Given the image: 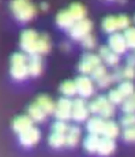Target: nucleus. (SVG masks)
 Returning <instances> with one entry per match:
<instances>
[{
    "label": "nucleus",
    "instance_id": "nucleus-24",
    "mask_svg": "<svg viewBox=\"0 0 135 157\" xmlns=\"http://www.w3.org/2000/svg\"><path fill=\"white\" fill-rule=\"evenodd\" d=\"M68 10H69L70 14L73 16L74 20H75L76 22L80 21L83 19H86V8H85L81 3L76 2V3H73V5H70Z\"/></svg>",
    "mask_w": 135,
    "mask_h": 157
},
{
    "label": "nucleus",
    "instance_id": "nucleus-15",
    "mask_svg": "<svg viewBox=\"0 0 135 157\" xmlns=\"http://www.w3.org/2000/svg\"><path fill=\"white\" fill-rule=\"evenodd\" d=\"M115 149V142L114 140L108 139V137H101L99 141L98 149L97 153L101 156H109Z\"/></svg>",
    "mask_w": 135,
    "mask_h": 157
},
{
    "label": "nucleus",
    "instance_id": "nucleus-1",
    "mask_svg": "<svg viewBox=\"0 0 135 157\" xmlns=\"http://www.w3.org/2000/svg\"><path fill=\"white\" fill-rule=\"evenodd\" d=\"M26 60L28 56L23 53H14L11 57V67L10 74L13 79L18 81L24 80L29 76L28 71V66H26Z\"/></svg>",
    "mask_w": 135,
    "mask_h": 157
},
{
    "label": "nucleus",
    "instance_id": "nucleus-11",
    "mask_svg": "<svg viewBox=\"0 0 135 157\" xmlns=\"http://www.w3.org/2000/svg\"><path fill=\"white\" fill-rule=\"evenodd\" d=\"M31 128H33V121L30 119L29 115H20L14 119L12 122L13 131L18 134L23 133Z\"/></svg>",
    "mask_w": 135,
    "mask_h": 157
},
{
    "label": "nucleus",
    "instance_id": "nucleus-9",
    "mask_svg": "<svg viewBox=\"0 0 135 157\" xmlns=\"http://www.w3.org/2000/svg\"><path fill=\"white\" fill-rule=\"evenodd\" d=\"M41 139V133H40L39 128H31L28 131L23 132V133L19 134V141H20L21 145L25 147H31L37 144Z\"/></svg>",
    "mask_w": 135,
    "mask_h": 157
},
{
    "label": "nucleus",
    "instance_id": "nucleus-7",
    "mask_svg": "<svg viewBox=\"0 0 135 157\" xmlns=\"http://www.w3.org/2000/svg\"><path fill=\"white\" fill-rule=\"evenodd\" d=\"M89 109L83 98H77L73 101V109H71V119L76 122H83L88 119Z\"/></svg>",
    "mask_w": 135,
    "mask_h": 157
},
{
    "label": "nucleus",
    "instance_id": "nucleus-8",
    "mask_svg": "<svg viewBox=\"0 0 135 157\" xmlns=\"http://www.w3.org/2000/svg\"><path fill=\"white\" fill-rule=\"evenodd\" d=\"M76 84V89H77V94L81 96V98H88L92 96L94 92V82L89 77L87 76H79L75 80Z\"/></svg>",
    "mask_w": 135,
    "mask_h": 157
},
{
    "label": "nucleus",
    "instance_id": "nucleus-6",
    "mask_svg": "<svg viewBox=\"0 0 135 157\" xmlns=\"http://www.w3.org/2000/svg\"><path fill=\"white\" fill-rule=\"evenodd\" d=\"M71 109H73V100L69 98L63 97L55 105V117L58 121H68L71 119Z\"/></svg>",
    "mask_w": 135,
    "mask_h": 157
},
{
    "label": "nucleus",
    "instance_id": "nucleus-29",
    "mask_svg": "<svg viewBox=\"0 0 135 157\" xmlns=\"http://www.w3.org/2000/svg\"><path fill=\"white\" fill-rule=\"evenodd\" d=\"M123 36H124L126 46L135 50V28L130 26L129 29H126L123 33Z\"/></svg>",
    "mask_w": 135,
    "mask_h": 157
},
{
    "label": "nucleus",
    "instance_id": "nucleus-5",
    "mask_svg": "<svg viewBox=\"0 0 135 157\" xmlns=\"http://www.w3.org/2000/svg\"><path fill=\"white\" fill-rule=\"evenodd\" d=\"M91 29H92V23L90 20L83 19L80 21L75 22V24L68 30V33H69V36L71 39L81 41L83 37L90 34Z\"/></svg>",
    "mask_w": 135,
    "mask_h": 157
},
{
    "label": "nucleus",
    "instance_id": "nucleus-34",
    "mask_svg": "<svg viewBox=\"0 0 135 157\" xmlns=\"http://www.w3.org/2000/svg\"><path fill=\"white\" fill-rule=\"evenodd\" d=\"M121 125L124 128L135 126V113H129L121 118Z\"/></svg>",
    "mask_w": 135,
    "mask_h": 157
},
{
    "label": "nucleus",
    "instance_id": "nucleus-38",
    "mask_svg": "<svg viewBox=\"0 0 135 157\" xmlns=\"http://www.w3.org/2000/svg\"><path fill=\"white\" fill-rule=\"evenodd\" d=\"M131 20L130 18L125 14H120L118 16V24H119V30H126L130 28Z\"/></svg>",
    "mask_w": 135,
    "mask_h": 157
},
{
    "label": "nucleus",
    "instance_id": "nucleus-20",
    "mask_svg": "<svg viewBox=\"0 0 135 157\" xmlns=\"http://www.w3.org/2000/svg\"><path fill=\"white\" fill-rule=\"evenodd\" d=\"M106 103H109L108 98L104 97V96H99V97H97L96 99L92 100L88 105L89 112L94 113V114H99V113L101 112L102 109L106 107Z\"/></svg>",
    "mask_w": 135,
    "mask_h": 157
},
{
    "label": "nucleus",
    "instance_id": "nucleus-22",
    "mask_svg": "<svg viewBox=\"0 0 135 157\" xmlns=\"http://www.w3.org/2000/svg\"><path fill=\"white\" fill-rule=\"evenodd\" d=\"M120 133V128L115 122L113 121H106L103 126V131H102V135L103 137H108V139L114 140Z\"/></svg>",
    "mask_w": 135,
    "mask_h": 157
},
{
    "label": "nucleus",
    "instance_id": "nucleus-4",
    "mask_svg": "<svg viewBox=\"0 0 135 157\" xmlns=\"http://www.w3.org/2000/svg\"><path fill=\"white\" fill-rule=\"evenodd\" d=\"M99 65H101L100 56L94 53H87L83 56L81 60L78 64V69L81 74H83V76H87V75H90L92 71Z\"/></svg>",
    "mask_w": 135,
    "mask_h": 157
},
{
    "label": "nucleus",
    "instance_id": "nucleus-42",
    "mask_svg": "<svg viewBox=\"0 0 135 157\" xmlns=\"http://www.w3.org/2000/svg\"><path fill=\"white\" fill-rule=\"evenodd\" d=\"M41 9H42V10H47V9H48V3L42 2L41 3Z\"/></svg>",
    "mask_w": 135,
    "mask_h": 157
},
{
    "label": "nucleus",
    "instance_id": "nucleus-16",
    "mask_svg": "<svg viewBox=\"0 0 135 157\" xmlns=\"http://www.w3.org/2000/svg\"><path fill=\"white\" fill-rule=\"evenodd\" d=\"M100 58L109 66H117L119 64V55L109 48V46H102L100 48Z\"/></svg>",
    "mask_w": 135,
    "mask_h": 157
},
{
    "label": "nucleus",
    "instance_id": "nucleus-10",
    "mask_svg": "<svg viewBox=\"0 0 135 157\" xmlns=\"http://www.w3.org/2000/svg\"><path fill=\"white\" fill-rule=\"evenodd\" d=\"M109 48L111 51H113L114 53H117L118 55L123 54L126 51L127 46L125 43V40L123 34L121 33H113L110 35L109 37Z\"/></svg>",
    "mask_w": 135,
    "mask_h": 157
},
{
    "label": "nucleus",
    "instance_id": "nucleus-14",
    "mask_svg": "<svg viewBox=\"0 0 135 157\" xmlns=\"http://www.w3.org/2000/svg\"><path fill=\"white\" fill-rule=\"evenodd\" d=\"M26 66H28V71L29 75L33 77L39 76L42 73V59L40 55H31L28 56L26 60Z\"/></svg>",
    "mask_w": 135,
    "mask_h": 157
},
{
    "label": "nucleus",
    "instance_id": "nucleus-44",
    "mask_svg": "<svg viewBox=\"0 0 135 157\" xmlns=\"http://www.w3.org/2000/svg\"><path fill=\"white\" fill-rule=\"evenodd\" d=\"M134 56H135V53H134Z\"/></svg>",
    "mask_w": 135,
    "mask_h": 157
},
{
    "label": "nucleus",
    "instance_id": "nucleus-40",
    "mask_svg": "<svg viewBox=\"0 0 135 157\" xmlns=\"http://www.w3.org/2000/svg\"><path fill=\"white\" fill-rule=\"evenodd\" d=\"M113 81H114V80H113V77H112V75L106 74L103 78H101L99 81H97V84H98V86L100 87V88H106V87H109L110 85L113 82Z\"/></svg>",
    "mask_w": 135,
    "mask_h": 157
},
{
    "label": "nucleus",
    "instance_id": "nucleus-18",
    "mask_svg": "<svg viewBox=\"0 0 135 157\" xmlns=\"http://www.w3.org/2000/svg\"><path fill=\"white\" fill-rule=\"evenodd\" d=\"M28 115L33 122H43L46 119V113L37 105V102H33L28 108Z\"/></svg>",
    "mask_w": 135,
    "mask_h": 157
},
{
    "label": "nucleus",
    "instance_id": "nucleus-39",
    "mask_svg": "<svg viewBox=\"0 0 135 157\" xmlns=\"http://www.w3.org/2000/svg\"><path fill=\"white\" fill-rule=\"evenodd\" d=\"M121 74H122V79H126L130 81V79L135 78V68L126 65L124 68L121 69Z\"/></svg>",
    "mask_w": 135,
    "mask_h": 157
},
{
    "label": "nucleus",
    "instance_id": "nucleus-32",
    "mask_svg": "<svg viewBox=\"0 0 135 157\" xmlns=\"http://www.w3.org/2000/svg\"><path fill=\"white\" fill-rule=\"evenodd\" d=\"M122 111L125 114L135 112V103H134V99H133V96L131 98L124 99V101L122 102Z\"/></svg>",
    "mask_w": 135,
    "mask_h": 157
},
{
    "label": "nucleus",
    "instance_id": "nucleus-43",
    "mask_svg": "<svg viewBox=\"0 0 135 157\" xmlns=\"http://www.w3.org/2000/svg\"><path fill=\"white\" fill-rule=\"evenodd\" d=\"M133 99H134V103H135V94H133Z\"/></svg>",
    "mask_w": 135,
    "mask_h": 157
},
{
    "label": "nucleus",
    "instance_id": "nucleus-2",
    "mask_svg": "<svg viewBox=\"0 0 135 157\" xmlns=\"http://www.w3.org/2000/svg\"><path fill=\"white\" fill-rule=\"evenodd\" d=\"M11 11L17 20L21 22H28L31 19L34 18L37 10L35 7L29 1H23V0H17L11 2Z\"/></svg>",
    "mask_w": 135,
    "mask_h": 157
},
{
    "label": "nucleus",
    "instance_id": "nucleus-23",
    "mask_svg": "<svg viewBox=\"0 0 135 157\" xmlns=\"http://www.w3.org/2000/svg\"><path fill=\"white\" fill-rule=\"evenodd\" d=\"M99 141H100V137H99V136L89 134L88 136H86V139L83 141V148H85V151L88 152L89 154L97 153Z\"/></svg>",
    "mask_w": 135,
    "mask_h": 157
},
{
    "label": "nucleus",
    "instance_id": "nucleus-35",
    "mask_svg": "<svg viewBox=\"0 0 135 157\" xmlns=\"http://www.w3.org/2000/svg\"><path fill=\"white\" fill-rule=\"evenodd\" d=\"M106 74H108V73H106V68L104 67V66L101 64V65H99L98 67L94 68V69L92 71V73H91L90 75H91V77H92V78L94 79V80L99 81L101 78H103V77L106 76Z\"/></svg>",
    "mask_w": 135,
    "mask_h": 157
},
{
    "label": "nucleus",
    "instance_id": "nucleus-30",
    "mask_svg": "<svg viewBox=\"0 0 135 157\" xmlns=\"http://www.w3.org/2000/svg\"><path fill=\"white\" fill-rule=\"evenodd\" d=\"M108 100H109L110 103H112V105H122V102L124 101L125 98L123 97L122 94H121V92L117 89H112L109 91V94H108Z\"/></svg>",
    "mask_w": 135,
    "mask_h": 157
},
{
    "label": "nucleus",
    "instance_id": "nucleus-27",
    "mask_svg": "<svg viewBox=\"0 0 135 157\" xmlns=\"http://www.w3.org/2000/svg\"><path fill=\"white\" fill-rule=\"evenodd\" d=\"M48 144L53 148H60L66 145L65 135L58 133H52L48 136Z\"/></svg>",
    "mask_w": 135,
    "mask_h": 157
},
{
    "label": "nucleus",
    "instance_id": "nucleus-33",
    "mask_svg": "<svg viewBox=\"0 0 135 157\" xmlns=\"http://www.w3.org/2000/svg\"><path fill=\"white\" fill-rule=\"evenodd\" d=\"M114 112H115L114 105L109 102V103H106V107L102 109L101 112L99 113V114H100V118H101V119H103V120H106V119H110L111 117H113Z\"/></svg>",
    "mask_w": 135,
    "mask_h": 157
},
{
    "label": "nucleus",
    "instance_id": "nucleus-41",
    "mask_svg": "<svg viewBox=\"0 0 135 157\" xmlns=\"http://www.w3.org/2000/svg\"><path fill=\"white\" fill-rule=\"evenodd\" d=\"M127 66L135 68V56H134V54H132V55H130L129 57H127Z\"/></svg>",
    "mask_w": 135,
    "mask_h": 157
},
{
    "label": "nucleus",
    "instance_id": "nucleus-36",
    "mask_svg": "<svg viewBox=\"0 0 135 157\" xmlns=\"http://www.w3.org/2000/svg\"><path fill=\"white\" fill-rule=\"evenodd\" d=\"M81 44L87 50H92L96 46V39H94V36L92 34H88L87 36H85L81 40Z\"/></svg>",
    "mask_w": 135,
    "mask_h": 157
},
{
    "label": "nucleus",
    "instance_id": "nucleus-19",
    "mask_svg": "<svg viewBox=\"0 0 135 157\" xmlns=\"http://www.w3.org/2000/svg\"><path fill=\"white\" fill-rule=\"evenodd\" d=\"M40 108L42 110L44 111L45 113L47 114H51L55 111V103L53 102V100L48 97V96H45V94H41L37 98V101Z\"/></svg>",
    "mask_w": 135,
    "mask_h": 157
},
{
    "label": "nucleus",
    "instance_id": "nucleus-21",
    "mask_svg": "<svg viewBox=\"0 0 135 157\" xmlns=\"http://www.w3.org/2000/svg\"><path fill=\"white\" fill-rule=\"evenodd\" d=\"M102 29L104 32L109 34L117 33L119 31V24H118V17L108 16L103 19L102 21Z\"/></svg>",
    "mask_w": 135,
    "mask_h": 157
},
{
    "label": "nucleus",
    "instance_id": "nucleus-13",
    "mask_svg": "<svg viewBox=\"0 0 135 157\" xmlns=\"http://www.w3.org/2000/svg\"><path fill=\"white\" fill-rule=\"evenodd\" d=\"M75 20H74L73 16L70 14L68 9H64V10L60 11L56 16V23L60 28L62 29H68L69 30L71 26L75 24Z\"/></svg>",
    "mask_w": 135,
    "mask_h": 157
},
{
    "label": "nucleus",
    "instance_id": "nucleus-12",
    "mask_svg": "<svg viewBox=\"0 0 135 157\" xmlns=\"http://www.w3.org/2000/svg\"><path fill=\"white\" fill-rule=\"evenodd\" d=\"M104 122H106V121L100 118V117H94V118L89 119L86 124L87 131L89 132V134H92V135L99 136L100 134L102 135Z\"/></svg>",
    "mask_w": 135,
    "mask_h": 157
},
{
    "label": "nucleus",
    "instance_id": "nucleus-31",
    "mask_svg": "<svg viewBox=\"0 0 135 157\" xmlns=\"http://www.w3.org/2000/svg\"><path fill=\"white\" fill-rule=\"evenodd\" d=\"M68 128H69V125H68L66 122L57 120L56 122L53 123L52 131H53V133H58V134H63V135H65L68 131Z\"/></svg>",
    "mask_w": 135,
    "mask_h": 157
},
{
    "label": "nucleus",
    "instance_id": "nucleus-25",
    "mask_svg": "<svg viewBox=\"0 0 135 157\" xmlns=\"http://www.w3.org/2000/svg\"><path fill=\"white\" fill-rule=\"evenodd\" d=\"M51 50V40L47 34H41L37 40V55H44Z\"/></svg>",
    "mask_w": 135,
    "mask_h": 157
},
{
    "label": "nucleus",
    "instance_id": "nucleus-17",
    "mask_svg": "<svg viewBox=\"0 0 135 157\" xmlns=\"http://www.w3.org/2000/svg\"><path fill=\"white\" fill-rule=\"evenodd\" d=\"M80 128H78L77 125H71L68 128L67 133L65 134L66 139V145L68 147H75L76 145L79 143L80 140Z\"/></svg>",
    "mask_w": 135,
    "mask_h": 157
},
{
    "label": "nucleus",
    "instance_id": "nucleus-26",
    "mask_svg": "<svg viewBox=\"0 0 135 157\" xmlns=\"http://www.w3.org/2000/svg\"><path fill=\"white\" fill-rule=\"evenodd\" d=\"M60 92L64 94V97H66V98L74 97V96L77 94L76 84H75V81H73V80L64 81V82L60 85Z\"/></svg>",
    "mask_w": 135,
    "mask_h": 157
},
{
    "label": "nucleus",
    "instance_id": "nucleus-37",
    "mask_svg": "<svg viewBox=\"0 0 135 157\" xmlns=\"http://www.w3.org/2000/svg\"><path fill=\"white\" fill-rule=\"evenodd\" d=\"M122 136L123 139H124V141L129 142V143H135V126L124 128Z\"/></svg>",
    "mask_w": 135,
    "mask_h": 157
},
{
    "label": "nucleus",
    "instance_id": "nucleus-3",
    "mask_svg": "<svg viewBox=\"0 0 135 157\" xmlns=\"http://www.w3.org/2000/svg\"><path fill=\"white\" fill-rule=\"evenodd\" d=\"M39 34L34 30H25L20 36V46L25 54L29 56L37 55V40Z\"/></svg>",
    "mask_w": 135,
    "mask_h": 157
},
{
    "label": "nucleus",
    "instance_id": "nucleus-28",
    "mask_svg": "<svg viewBox=\"0 0 135 157\" xmlns=\"http://www.w3.org/2000/svg\"><path fill=\"white\" fill-rule=\"evenodd\" d=\"M118 90L121 92L123 97L126 99V98H131L133 94H135V89H134V85L129 80L122 81L121 84L118 87Z\"/></svg>",
    "mask_w": 135,
    "mask_h": 157
},
{
    "label": "nucleus",
    "instance_id": "nucleus-45",
    "mask_svg": "<svg viewBox=\"0 0 135 157\" xmlns=\"http://www.w3.org/2000/svg\"><path fill=\"white\" fill-rule=\"evenodd\" d=\"M134 21H135V18H134Z\"/></svg>",
    "mask_w": 135,
    "mask_h": 157
}]
</instances>
